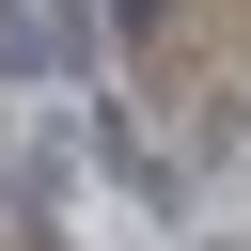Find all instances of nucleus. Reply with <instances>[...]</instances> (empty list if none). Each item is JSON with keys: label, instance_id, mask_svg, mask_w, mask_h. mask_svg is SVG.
Wrapping results in <instances>:
<instances>
[{"label": "nucleus", "instance_id": "obj_1", "mask_svg": "<svg viewBox=\"0 0 251 251\" xmlns=\"http://www.w3.org/2000/svg\"><path fill=\"white\" fill-rule=\"evenodd\" d=\"M94 78V16L78 0H0V110H47Z\"/></svg>", "mask_w": 251, "mask_h": 251}]
</instances>
